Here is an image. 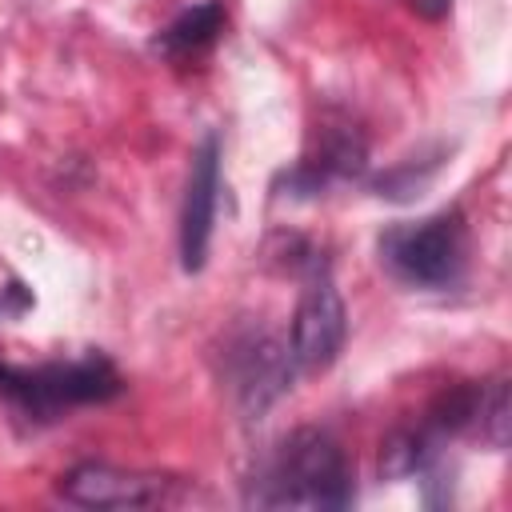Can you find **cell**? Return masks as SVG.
I'll return each mask as SVG.
<instances>
[{
	"label": "cell",
	"instance_id": "6da1fadb",
	"mask_svg": "<svg viewBox=\"0 0 512 512\" xmlns=\"http://www.w3.org/2000/svg\"><path fill=\"white\" fill-rule=\"evenodd\" d=\"M356 496L352 464L324 428L288 432L248 484L256 508H348Z\"/></svg>",
	"mask_w": 512,
	"mask_h": 512
},
{
	"label": "cell",
	"instance_id": "7a4b0ae2",
	"mask_svg": "<svg viewBox=\"0 0 512 512\" xmlns=\"http://www.w3.org/2000/svg\"><path fill=\"white\" fill-rule=\"evenodd\" d=\"M380 260L408 284H456L468 260V228L460 212H436L416 224H392L380 236Z\"/></svg>",
	"mask_w": 512,
	"mask_h": 512
},
{
	"label": "cell",
	"instance_id": "3957f363",
	"mask_svg": "<svg viewBox=\"0 0 512 512\" xmlns=\"http://www.w3.org/2000/svg\"><path fill=\"white\" fill-rule=\"evenodd\" d=\"M0 392L28 416L52 420L76 404H100L120 392V376L104 356L40 364V368H8L0 364Z\"/></svg>",
	"mask_w": 512,
	"mask_h": 512
},
{
	"label": "cell",
	"instance_id": "277c9868",
	"mask_svg": "<svg viewBox=\"0 0 512 512\" xmlns=\"http://www.w3.org/2000/svg\"><path fill=\"white\" fill-rule=\"evenodd\" d=\"M296 376L292 348L272 328H240L224 344V384L244 420H260Z\"/></svg>",
	"mask_w": 512,
	"mask_h": 512
},
{
	"label": "cell",
	"instance_id": "5b68a950",
	"mask_svg": "<svg viewBox=\"0 0 512 512\" xmlns=\"http://www.w3.org/2000/svg\"><path fill=\"white\" fill-rule=\"evenodd\" d=\"M344 336H348V308H344V296L328 272L324 260H312L308 264V276H304V292L296 300V312H292V360L300 372H324L340 348H344Z\"/></svg>",
	"mask_w": 512,
	"mask_h": 512
},
{
	"label": "cell",
	"instance_id": "8992f818",
	"mask_svg": "<svg viewBox=\"0 0 512 512\" xmlns=\"http://www.w3.org/2000/svg\"><path fill=\"white\" fill-rule=\"evenodd\" d=\"M180 480L156 472H132L104 460H84L56 480V492L80 508H156L172 500Z\"/></svg>",
	"mask_w": 512,
	"mask_h": 512
},
{
	"label": "cell",
	"instance_id": "52a82bcc",
	"mask_svg": "<svg viewBox=\"0 0 512 512\" xmlns=\"http://www.w3.org/2000/svg\"><path fill=\"white\" fill-rule=\"evenodd\" d=\"M216 192H220V140H216V132H208L200 140V148L192 152V172H188L184 208H180V264H184V272H200L208 260Z\"/></svg>",
	"mask_w": 512,
	"mask_h": 512
},
{
	"label": "cell",
	"instance_id": "ba28073f",
	"mask_svg": "<svg viewBox=\"0 0 512 512\" xmlns=\"http://www.w3.org/2000/svg\"><path fill=\"white\" fill-rule=\"evenodd\" d=\"M220 28H224V4H220V0H200V4L184 8V12L152 40V48H156L160 56H168V60H184V56L204 52V48L220 36Z\"/></svg>",
	"mask_w": 512,
	"mask_h": 512
},
{
	"label": "cell",
	"instance_id": "9c48e42d",
	"mask_svg": "<svg viewBox=\"0 0 512 512\" xmlns=\"http://www.w3.org/2000/svg\"><path fill=\"white\" fill-rule=\"evenodd\" d=\"M440 452V436L428 432L424 424L416 428H396L384 444H380V476H420Z\"/></svg>",
	"mask_w": 512,
	"mask_h": 512
},
{
	"label": "cell",
	"instance_id": "30bf717a",
	"mask_svg": "<svg viewBox=\"0 0 512 512\" xmlns=\"http://www.w3.org/2000/svg\"><path fill=\"white\" fill-rule=\"evenodd\" d=\"M476 428L492 448L508 444L512 432V396H508V380H492L488 388H480V408H476Z\"/></svg>",
	"mask_w": 512,
	"mask_h": 512
},
{
	"label": "cell",
	"instance_id": "8fae6325",
	"mask_svg": "<svg viewBox=\"0 0 512 512\" xmlns=\"http://www.w3.org/2000/svg\"><path fill=\"white\" fill-rule=\"evenodd\" d=\"M408 8L420 12L424 20H440V16L452 8V0H408Z\"/></svg>",
	"mask_w": 512,
	"mask_h": 512
}]
</instances>
